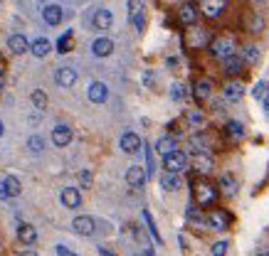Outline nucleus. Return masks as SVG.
<instances>
[{"instance_id":"9","label":"nucleus","mask_w":269,"mask_h":256,"mask_svg":"<svg viewBox=\"0 0 269 256\" xmlns=\"http://www.w3.org/2000/svg\"><path fill=\"white\" fill-rule=\"evenodd\" d=\"M72 229L77 234H82V237H92L96 232V222L92 217H87V215H82V217H77V220L72 222Z\"/></svg>"},{"instance_id":"33","label":"nucleus","mask_w":269,"mask_h":256,"mask_svg":"<svg viewBox=\"0 0 269 256\" xmlns=\"http://www.w3.org/2000/svg\"><path fill=\"white\" fill-rule=\"evenodd\" d=\"M190 146L195 153H200V150H208V138L203 136V133H198V136H193L190 138Z\"/></svg>"},{"instance_id":"45","label":"nucleus","mask_w":269,"mask_h":256,"mask_svg":"<svg viewBox=\"0 0 269 256\" xmlns=\"http://www.w3.org/2000/svg\"><path fill=\"white\" fill-rule=\"evenodd\" d=\"M264 109H267V113H269V96L264 99Z\"/></svg>"},{"instance_id":"28","label":"nucleus","mask_w":269,"mask_h":256,"mask_svg":"<svg viewBox=\"0 0 269 256\" xmlns=\"http://www.w3.org/2000/svg\"><path fill=\"white\" fill-rule=\"evenodd\" d=\"M50 47H52V45H50V39H45V37H40V39H35V42H32V47H30V52H32V55H35V57H45V55H47V52H50Z\"/></svg>"},{"instance_id":"41","label":"nucleus","mask_w":269,"mask_h":256,"mask_svg":"<svg viewBox=\"0 0 269 256\" xmlns=\"http://www.w3.org/2000/svg\"><path fill=\"white\" fill-rule=\"evenodd\" d=\"M227 246H230L227 241H215L212 244V256H225L227 254Z\"/></svg>"},{"instance_id":"3","label":"nucleus","mask_w":269,"mask_h":256,"mask_svg":"<svg viewBox=\"0 0 269 256\" xmlns=\"http://www.w3.org/2000/svg\"><path fill=\"white\" fill-rule=\"evenodd\" d=\"M198 10H200L205 18L215 20L227 10V0H198Z\"/></svg>"},{"instance_id":"16","label":"nucleus","mask_w":269,"mask_h":256,"mask_svg":"<svg viewBox=\"0 0 269 256\" xmlns=\"http://www.w3.org/2000/svg\"><path fill=\"white\" fill-rule=\"evenodd\" d=\"M180 173H171V170H163L161 173V187L163 190H168V192H175V190H180Z\"/></svg>"},{"instance_id":"20","label":"nucleus","mask_w":269,"mask_h":256,"mask_svg":"<svg viewBox=\"0 0 269 256\" xmlns=\"http://www.w3.org/2000/svg\"><path fill=\"white\" fill-rule=\"evenodd\" d=\"M94 27L96 30H109L111 27V22H114V15H111V10H106V8H101V10H96L94 13Z\"/></svg>"},{"instance_id":"44","label":"nucleus","mask_w":269,"mask_h":256,"mask_svg":"<svg viewBox=\"0 0 269 256\" xmlns=\"http://www.w3.org/2000/svg\"><path fill=\"white\" fill-rule=\"evenodd\" d=\"M20 256H37V254H35V251H22Z\"/></svg>"},{"instance_id":"6","label":"nucleus","mask_w":269,"mask_h":256,"mask_svg":"<svg viewBox=\"0 0 269 256\" xmlns=\"http://www.w3.org/2000/svg\"><path fill=\"white\" fill-rule=\"evenodd\" d=\"M212 167H215V160H212L210 153L200 150V153H195V155H193V170H195V173L208 175V173H212Z\"/></svg>"},{"instance_id":"32","label":"nucleus","mask_w":269,"mask_h":256,"mask_svg":"<svg viewBox=\"0 0 269 256\" xmlns=\"http://www.w3.org/2000/svg\"><path fill=\"white\" fill-rule=\"evenodd\" d=\"M30 99H32V106H35V109H45V106H47V94L42 92V89H35Z\"/></svg>"},{"instance_id":"17","label":"nucleus","mask_w":269,"mask_h":256,"mask_svg":"<svg viewBox=\"0 0 269 256\" xmlns=\"http://www.w3.org/2000/svg\"><path fill=\"white\" fill-rule=\"evenodd\" d=\"M69 141H72V128L69 126H57L55 131H52V143L57 148H64V146H69Z\"/></svg>"},{"instance_id":"35","label":"nucleus","mask_w":269,"mask_h":256,"mask_svg":"<svg viewBox=\"0 0 269 256\" xmlns=\"http://www.w3.org/2000/svg\"><path fill=\"white\" fill-rule=\"evenodd\" d=\"M254 99H259V101H264V99H267L269 96V84L267 81H259V84H257V87H254Z\"/></svg>"},{"instance_id":"8","label":"nucleus","mask_w":269,"mask_h":256,"mask_svg":"<svg viewBox=\"0 0 269 256\" xmlns=\"http://www.w3.org/2000/svg\"><path fill=\"white\" fill-rule=\"evenodd\" d=\"M148 180V170L146 167H141V165H131L129 170H126V183L131 185V187H143Z\"/></svg>"},{"instance_id":"19","label":"nucleus","mask_w":269,"mask_h":256,"mask_svg":"<svg viewBox=\"0 0 269 256\" xmlns=\"http://www.w3.org/2000/svg\"><path fill=\"white\" fill-rule=\"evenodd\" d=\"M87 94H89V101H92V104H104V101L109 99V89H106V84H101V81H94Z\"/></svg>"},{"instance_id":"1","label":"nucleus","mask_w":269,"mask_h":256,"mask_svg":"<svg viewBox=\"0 0 269 256\" xmlns=\"http://www.w3.org/2000/svg\"><path fill=\"white\" fill-rule=\"evenodd\" d=\"M193 197H195V202L200 207H212L217 202V197H220V192L208 180H198V183H193Z\"/></svg>"},{"instance_id":"24","label":"nucleus","mask_w":269,"mask_h":256,"mask_svg":"<svg viewBox=\"0 0 269 256\" xmlns=\"http://www.w3.org/2000/svg\"><path fill=\"white\" fill-rule=\"evenodd\" d=\"M42 18L47 25H59L62 22V8L59 5H47L45 10H42Z\"/></svg>"},{"instance_id":"48","label":"nucleus","mask_w":269,"mask_h":256,"mask_svg":"<svg viewBox=\"0 0 269 256\" xmlns=\"http://www.w3.org/2000/svg\"><path fill=\"white\" fill-rule=\"evenodd\" d=\"M3 131H5V126H3V121H0V136H3Z\"/></svg>"},{"instance_id":"39","label":"nucleus","mask_w":269,"mask_h":256,"mask_svg":"<svg viewBox=\"0 0 269 256\" xmlns=\"http://www.w3.org/2000/svg\"><path fill=\"white\" fill-rule=\"evenodd\" d=\"M188 220H190V224H195V227H203V224L208 222L203 215H198V212H195V207H190V209H188Z\"/></svg>"},{"instance_id":"31","label":"nucleus","mask_w":269,"mask_h":256,"mask_svg":"<svg viewBox=\"0 0 269 256\" xmlns=\"http://www.w3.org/2000/svg\"><path fill=\"white\" fill-rule=\"evenodd\" d=\"M143 220H146V227H148V232H151V237L161 244L163 239H161V234H158V229H156V222H153V217H151V212L148 209H143Z\"/></svg>"},{"instance_id":"40","label":"nucleus","mask_w":269,"mask_h":256,"mask_svg":"<svg viewBox=\"0 0 269 256\" xmlns=\"http://www.w3.org/2000/svg\"><path fill=\"white\" fill-rule=\"evenodd\" d=\"M203 121H205V118H203V113H200V111H190V113H188V123H190L193 128L203 126Z\"/></svg>"},{"instance_id":"29","label":"nucleus","mask_w":269,"mask_h":256,"mask_svg":"<svg viewBox=\"0 0 269 256\" xmlns=\"http://www.w3.org/2000/svg\"><path fill=\"white\" fill-rule=\"evenodd\" d=\"M225 131H227V136H230L232 141H240V138L245 136V126L237 123V121H230V123L225 126Z\"/></svg>"},{"instance_id":"25","label":"nucleus","mask_w":269,"mask_h":256,"mask_svg":"<svg viewBox=\"0 0 269 256\" xmlns=\"http://www.w3.org/2000/svg\"><path fill=\"white\" fill-rule=\"evenodd\" d=\"M220 192H222L225 197H235V195H237V180H235L232 175H222V178H220Z\"/></svg>"},{"instance_id":"26","label":"nucleus","mask_w":269,"mask_h":256,"mask_svg":"<svg viewBox=\"0 0 269 256\" xmlns=\"http://www.w3.org/2000/svg\"><path fill=\"white\" fill-rule=\"evenodd\" d=\"M3 187H5L8 197H18L20 192H22V187H20V180L15 178V175H8V178L3 180Z\"/></svg>"},{"instance_id":"36","label":"nucleus","mask_w":269,"mask_h":256,"mask_svg":"<svg viewBox=\"0 0 269 256\" xmlns=\"http://www.w3.org/2000/svg\"><path fill=\"white\" fill-rule=\"evenodd\" d=\"M262 30H264V20L259 18V15H252V18H250V32L259 35Z\"/></svg>"},{"instance_id":"14","label":"nucleus","mask_w":269,"mask_h":256,"mask_svg":"<svg viewBox=\"0 0 269 256\" xmlns=\"http://www.w3.org/2000/svg\"><path fill=\"white\" fill-rule=\"evenodd\" d=\"M208 224H210V229L222 232V229H227V227H230V215H227V212H222V209H212L210 215H208Z\"/></svg>"},{"instance_id":"47","label":"nucleus","mask_w":269,"mask_h":256,"mask_svg":"<svg viewBox=\"0 0 269 256\" xmlns=\"http://www.w3.org/2000/svg\"><path fill=\"white\" fill-rule=\"evenodd\" d=\"M257 256H269V251H259V254H257Z\"/></svg>"},{"instance_id":"21","label":"nucleus","mask_w":269,"mask_h":256,"mask_svg":"<svg viewBox=\"0 0 269 256\" xmlns=\"http://www.w3.org/2000/svg\"><path fill=\"white\" fill-rule=\"evenodd\" d=\"M92 52L96 57H109L114 52V42L106 39V37H99V39H94V45H92Z\"/></svg>"},{"instance_id":"38","label":"nucleus","mask_w":269,"mask_h":256,"mask_svg":"<svg viewBox=\"0 0 269 256\" xmlns=\"http://www.w3.org/2000/svg\"><path fill=\"white\" fill-rule=\"evenodd\" d=\"M171 99H173V101H183V99H185V87H183V84H173V87H171Z\"/></svg>"},{"instance_id":"27","label":"nucleus","mask_w":269,"mask_h":256,"mask_svg":"<svg viewBox=\"0 0 269 256\" xmlns=\"http://www.w3.org/2000/svg\"><path fill=\"white\" fill-rule=\"evenodd\" d=\"M156 150H158L161 155H168V153H173V150H175V138H173V136H163V138H158V143H156Z\"/></svg>"},{"instance_id":"4","label":"nucleus","mask_w":269,"mask_h":256,"mask_svg":"<svg viewBox=\"0 0 269 256\" xmlns=\"http://www.w3.org/2000/svg\"><path fill=\"white\" fill-rule=\"evenodd\" d=\"M188 155L183 153V150H173V153H168V155H163V167L166 170H171V173H183L185 167H188Z\"/></svg>"},{"instance_id":"34","label":"nucleus","mask_w":269,"mask_h":256,"mask_svg":"<svg viewBox=\"0 0 269 256\" xmlns=\"http://www.w3.org/2000/svg\"><path fill=\"white\" fill-rule=\"evenodd\" d=\"M72 50V32H64L57 42V52H69Z\"/></svg>"},{"instance_id":"37","label":"nucleus","mask_w":269,"mask_h":256,"mask_svg":"<svg viewBox=\"0 0 269 256\" xmlns=\"http://www.w3.org/2000/svg\"><path fill=\"white\" fill-rule=\"evenodd\" d=\"M27 148H30L32 153H42V148H45V141H42V136H32V138L27 141Z\"/></svg>"},{"instance_id":"2","label":"nucleus","mask_w":269,"mask_h":256,"mask_svg":"<svg viewBox=\"0 0 269 256\" xmlns=\"http://www.w3.org/2000/svg\"><path fill=\"white\" fill-rule=\"evenodd\" d=\"M210 55L215 59H227L230 55H235V42H232L230 37H215L210 42Z\"/></svg>"},{"instance_id":"13","label":"nucleus","mask_w":269,"mask_h":256,"mask_svg":"<svg viewBox=\"0 0 269 256\" xmlns=\"http://www.w3.org/2000/svg\"><path fill=\"white\" fill-rule=\"evenodd\" d=\"M59 197H62V204H64L67 209H77V207H82V192H79L77 187H64Z\"/></svg>"},{"instance_id":"30","label":"nucleus","mask_w":269,"mask_h":256,"mask_svg":"<svg viewBox=\"0 0 269 256\" xmlns=\"http://www.w3.org/2000/svg\"><path fill=\"white\" fill-rule=\"evenodd\" d=\"M242 59H245L247 64H257V62H259V50H257L254 45H247V47L242 50Z\"/></svg>"},{"instance_id":"5","label":"nucleus","mask_w":269,"mask_h":256,"mask_svg":"<svg viewBox=\"0 0 269 256\" xmlns=\"http://www.w3.org/2000/svg\"><path fill=\"white\" fill-rule=\"evenodd\" d=\"M143 10H146V0H129V18H131V22H134V27L138 32L146 27V15H143Z\"/></svg>"},{"instance_id":"18","label":"nucleus","mask_w":269,"mask_h":256,"mask_svg":"<svg viewBox=\"0 0 269 256\" xmlns=\"http://www.w3.org/2000/svg\"><path fill=\"white\" fill-rule=\"evenodd\" d=\"M30 42L25 39V35H13L8 39V50L13 52V55H25V52H30Z\"/></svg>"},{"instance_id":"42","label":"nucleus","mask_w":269,"mask_h":256,"mask_svg":"<svg viewBox=\"0 0 269 256\" xmlns=\"http://www.w3.org/2000/svg\"><path fill=\"white\" fill-rule=\"evenodd\" d=\"M79 183H82V187H89L92 185V173L89 170H82L79 173Z\"/></svg>"},{"instance_id":"12","label":"nucleus","mask_w":269,"mask_h":256,"mask_svg":"<svg viewBox=\"0 0 269 256\" xmlns=\"http://www.w3.org/2000/svg\"><path fill=\"white\" fill-rule=\"evenodd\" d=\"M55 81H57L62 89H69V87H74V81H77V72H74L72 67H59L57 72H55Z\"/></svg>"},{"instance_id":"49","label":"nucleus","mask_w":269,"mask_h":256,"mask_svg":"<svg viewBox=\"0 0 269 256\" xmlns=\"http://www.w3.org/2000/svg\"><path fill=\"white\" fill-rule=\"evenodd\" d=\"M0 74H3V64H0Z\"/></svg>"},{"instance_id":"7","label":"nucleus","mask_w":269,"mask_h":256,"mask_svg":"<svg viewBox=\"0 0 269 256\" xmlns=\"http://www.w3.org/2000/svg\"><path fill=\"white\" fill-rule=\"evenodd\" d=\"M198 5L195 3H183L180 8H178V22L183 25V27H190L195 25V20H198Z\"/></svg>"},{"instance_id":"10","label":"nucleus","mask_w":269,"mask_h":256,"mask_svg":"<svg viewBox=\"0 0 269 256\" xmlns=\"http://www.w3.org/2000/svg\"><path fill=\"white\" fill-rule=\"evenodd\" d=\"M222 72L227 76H237V74L245 72V59L240 55H230L227 59H222Z\"/></svg>"},{"instance_id":"43","label":"nucleus","mask_w":269,"mask_h":256,"mask_svg":"<svg viewBox=\"0 0 269 256\" xmlns=\"http://www.w3.org/2000/svg\"><path fill=\"white\" fill-rule=\"evenodd\" d=\"M57 256H77L74 251H69L67 246H57Z\"/></svg>"},{"instance_id":"22","label":"nucleus","mask_w":269,"mask_h":256,"mask_svg":"<svg viewBox=\"0 0 269 256\" xmlns=\"http://www.w3.org/2000/svg\"><path fill=\"white\" fill-rule=\"evenodd\" d=\"M18 239L22 244H35V241H37V229H35L32 224H20Z\"/></svg>"},{"instance_id":"15","label":"nucleus","mask_w":269,"mask_h":256,"mask_svg":"<svg viewBox=\"0 0 269 256\" xmlns=\"http://www.w3.org/2000/svg\"><path fill=\"white\" fill-rule=\"evenodd\" d=\"M141 148H143V143H141V138H138L136 133H131V131H129V133H124V136H121V150H124V153L136 155Z\"/></svg>"},{"instance_id":"46","label":"nucleus","mask_w":269,"mask_h":256,"mask_svg":"<svg viewBox=\"0 0 269 256\" xmlns=\"http://www.w3.org/2000/svg\"><path fill=\"white\" fill-rule=\"evenodd\" d=\"M252 3H254V5H262V3H264V0H252Z\"/></svg>"},{"instance_id":"11","label":"nucleus","mask_w":269,"mask_h":256,"mask_svg":"<svg viewBox=\"0 0 269 256\" xmlns=\"http://www.w3.org/2000/svg\"><path fill=\"white\" fill-rule=\"evenodd\" d=\"M212 94V81L210 79H198L195 81V87H193V96H195V101L198 104H205L208 99H210Z\"/></svg>"},{"instance_id":"23","label":"nucleus","mask_w":269,"mask_h":256,"mask_svg":"<svg viewBox=\"0 0 269 256\" xmlns=\"http://www.w3.org/2000/svg\"><path fill=\"white\" fill-rule=\"evenodd\" d=\"M242 94H245V87H242L240 81H230V84L222 89V96H225L227 101H240Z\"/></svg>"}]
</instances>
